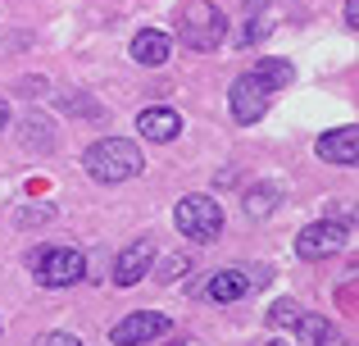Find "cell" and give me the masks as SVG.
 <instances>
[{
    "label": "cell",
    "mask_w": 359,
    "mask_h": 346,
    "mask_svg": "<svg viewBox=\"0 0 359 346\" xmlns=\"http://www.w3.org/2000/svg\"><path fill=\"white\" fill-rule=\"evenodd\" d=\"M82 164H87V173L96 178V182L114 187V182H128V178H137L146 160H141L137 142H128V137H100V142L87 146Z\"/></svg>",
    "instance_id": "6da1fadb"
},
{
    "label": "cell",
    "mask_w": 359,
    "mask_h": 346,
    "mask_svg": "<svg viewBox=\"0 0 359 346\" xmlns=\"http://www.w3.org/2000/svg\"><path fill=\"white\" fill-rule=\"evenodd\" d=\"M177 36L191 51H219L223 36H228V14L214 9L210 0H191V5L177 9Z\"/></svg>",
    "instance_id": "7a4b0ae2"
},
{
    "label": "cell",
    "mask_w": 359,
    "mask_h": 346,
    "mask_svg": "<svg viewBox=\"0 0 359 346\" xmlns=\"http://www.w3.org/2000/svg\"><path fill=\"white\" fill-rule=\"evenodd\" d=\"M173 223L177 232H182L187 241H201V246H210V241H219L223 232V210L214 196H182L173 210Z\"/></svg>",
    "instance_id": "3957f363"
},
{
    "label": "cell",
    "mask_w": 359,
    "mask_h": 346,
    "mask_svg": "<svg viewBox=\"0 0 359 346\" xmlns=\"http://www.w3.org/2000/svg\"><path fill=\"white\" fill-rule=\"evenodd\" d=\"M32 274L41 287H73L82 274H87V260H82V251L73 246H46L32 255Z\"/></svg>",
    "instance_id": "277c9868"
},
{
    "label": "cell",
    "mask_w": 359,
    "mask_h": 346,
    "mask_svg": "<svg viewBox=\"0 0 359 346\" xmlns=\"http://www.w3.org/2000/svg\"><path fill=\"white\" fill-rule=\"evenodd\" d=\"M164 333H168V319H164V314H155V310H137V314H128L123 324H114L109 342H114V346H141V342L164 338Z\"/></svg>",
    "instance_id": "5b68a950"
},
{
    "label": "cell",
    "mask_w": 359,
    "mask_h": 346,
    "mask_svg": "<svg viewBox=\"0 0 359 346\" xmlns=\"http://www.w3.org/2000/svg\"><path fill=\"white\" fill-rule=\"evenodd\" d=\"M228 105H232V119H237V124H259L264 109H269V91H264L250 73H241L228 91Z\"/></svg>",
    "instance_id": "8992f818"
},
{
    "label": "cell",
    "mask_w": 359,
    "mask_h": 346,
    "mask_svg": "<svg viewBox=\"0 0 359 346\" xmlns=\"http://www.w3.org/2000/svg\"><path fill=\"white\" fill-rule=\"evenodd\" d=\"M341 241H346L341 223H309V228L296 232V255L300 260H323L332 251H341Z\"/></svg>",
    "instance_id": "52a82bcc"
},
{
    "label": "cell",
    "mask_w": 359,
    "mask_h": 346,
    "mask_svg": "<svg viewBox=\"0 0 359 346\" xmlns=\"http://www.w3.org/2000/svg\"><path fill=\"white\" fill-rule=\"evenodd\" d=\"M150 260H155V241H132L128 251H118V260H114V287H132V283H141V278L150 274Z\"/></svg>",
    "instance_id": "ba28073f"
},
{
    "label": "cell",
    "mask_w": 359,
    "mask_h": 346,
    "mask_svg": "<svg viewBox=\"0 0 359 346\" xmlns=\"http://www.w3.org/2000/svg\"><path fill=\"white\" fill-rule=\"evenodd\" d=\"M255 283H269V269H223L210 278V301H237Z\"/></svg>",
    "instance_id": "9c48e42d"
},
{
    "label": "cell",
    "mask_w": 359,
    "mask_h": 346,
    "mask_svg": "<svg viewBox=\"0 0 359 346\" xmlns=\"http://www.w3.org/2000/svg\"><path fill=\"white\" fill-rule=\"evenodd\" d=\"M137 133L146 137V142H173L177 133H182V114L168 105H146L137 114Z\"/></svg>",
    "instance_id": "30bf717a"
},
{
    "label": "cell",
    "mask_w": 359,
    "mask_h": 346,
    "mask_svg": "<svg viewBox=\"0 0 359 346\" xmlns=\"http://www.w3.org/2000/svg\"><path fill=\"white\" fill-rule=\"evenodd\" d=\"M318 160H327V164H355L359 160V128L346 124V128L323 133V137H318Z\"/></svg>",
    "instance_id": "8fae6325"
},
{
    "label": "cell",
    "mask_w": 359,
    "mask_h": 346,
    "mask_svg": "<svg viewBox=\"0 0 359 346\" xmlns=\"http://www.w3.org/2000/svg\"><path fill=\"white\" fill-rule=\"evenodd\" d=\"M168 55H173V36L159 32V27H146V32L132 36V60L146 64V69H159V64H168Z\"/></svg>",
    "instance_id": "7c38bea8"
},
{
    "label": "cell",
    "mask_w": 359,
    "mask_h": 346,
    "mask_svg": "<svg viewBox=\"0 0 359 346\" xmlns=\"http://www.w3.org/2000/svg\"><path fill=\"white\" fill-rule=\"evenodd\" d=\"M250 78H255V82H259V87L273 96V91H282L287 82H296V69H291L287 60H259V64L250 69Z\"/></svg>",
    "instance_id": "4fadbf2b"
},
{
    "label": "cell",
    "mask_w": 359,
    "mask_h": 346,
    "mask_svg": "<svg viewBox=\"0 0 359 346\" xmlns=\"http://www.w3.org/2000/svg\"><path fill=\"white\" fill-rule=\"evenodd\" d=\"M296 333H300V338H305L309 346H346V342H341V333H337L332 324L323 319V314H305Z\"/></svg>",
    "instance_id": "5bb4252c"
},
{
    "label": "cell",
    "mask_w": 359,
    "mask_h": 346,
    "mask_svg": "<svg viewBox=\"0 0 359 346\" xmlns=\"http://www.w3.org/2000/svg\"><path fill=\"white\" fill-rule=\"evenodd\" d=\"M282 196H278V187L273 182H264V187H250L245 192V214L250 219H264V214H273V205H278Z\"/></svg>",
    "instance_id": "9a60e30c"
},
{
    "label": "cell",
    "mask_w": 359,
    "mask_h": 346,
    "mask_svg": "<svg viewBox=\"0 0 359 346\" xmlns=\"http://www.w3.org/2000/svg\"><path fill=\"white\" fill-rule=\"evenodd\" d=\"M300 319H305V310H300V305H291V301H278V305H273V314H269L273 328H291V333L300 328Z\"/></svg>",
    "instance_id": "2e32d148"
},
{
    "label": "cell",
    "mask_w": 359,
    "mask_h": 346,
    "mask_svg": "<svg viewBox=\"0 0 359 346\" xmlns=\"http://www.w3.org/2000/svg\"><path fill=\"white\" fill-rule=\"evenodd\" d=\"M27 346H82L73 333H46V338H36V342H27Z\"/></svg>",
    "instance_id": "e0dca14e"
},
{
    "label": "cell",
    "mask_w": 359,
    "mask_h": 346,
    "mask_svg": "<svg viewBox=\"0 0 359 346\" xmlns=\"http://www.w3.org/2000/svg\"><path fill=\"white\" fill-rule=\"evenodd\" d=\"M346 27H359V0H346Z\"/></svg>",
    "instance_id": "ac0fdd59"
},
{
    "label": "cell",
    "mask_w": 359,
    "mask_h": 346,
    "mask_svg": "<svg viewBox=\"0 0 359 346\" xmlns=\"http://www.w3.org/2000/svg\"><path fill=\"white\" fill-rule=\"evenodd\" d=\"M5 119H9V105L0 100V133H5Z\"/></svg>",
    "instance_id": "d6986e66"
},
{
    "label": "cell",
    "mask_w": 359,
    "mask_h": 346,
    "mask_svg": "<svg viewBox=\"0 0 359 346\" xmlns=\"http://www.w3.org/2000/svg\"><path fill=\"white\" fill-rule=\"evenodd\" d=\"M173 346H191V342H173Z\"/></svg>",
    "instance_id": "ffe728a7"
}]
</instances>
